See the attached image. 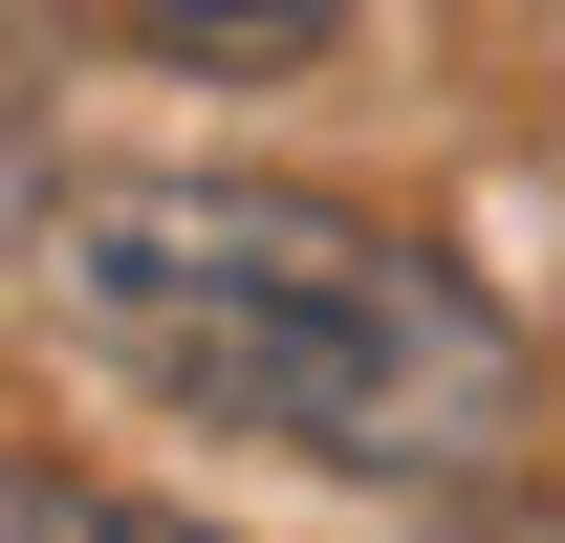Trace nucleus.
<instances>
[{"mask_svg":"<svg viewBox=\"0 0 565 543\" xmlns=\"http://www.w3.org/2000/svg\"><path fill=\"white\" fill-rule=\"evenodd\" d=\"M0 543H217V522L131 500V478H66V457H0Z\"/></svg>","mask_w":565,"mask_h":543,"instance_id":"nucleus-2","label":"nucleus"},{"mask_svg":"<svg viewBox=\"0 0 565 543\" xmlns=\"http://www.w3.org/2000/svg\"><path fill=\"white\" fill-rule=\"evenodd\" d=\"M174 66H305V44H349V0H131Z\"/></svg>","mask_w":565,"mask_h":543,"instance_id":"nucleus-3","label":"nucleus"},{"mask_svg":"<svg viewBox=\"0 0 565 543\" xmlns=\"http://www.w3.org/2000/svg\"><path fill=\"white\" fill-rule=\"evenodd\" d=\"M44 305L152 413H217V435L370 478V500H457L544 413L479 262H435L414 217L282 196V174H66L44 196Z\"/></svg>","mask_w":565,"mask_h":543,"instance_id":"nucleus-1","label":"nucleus"}]
</instances>
